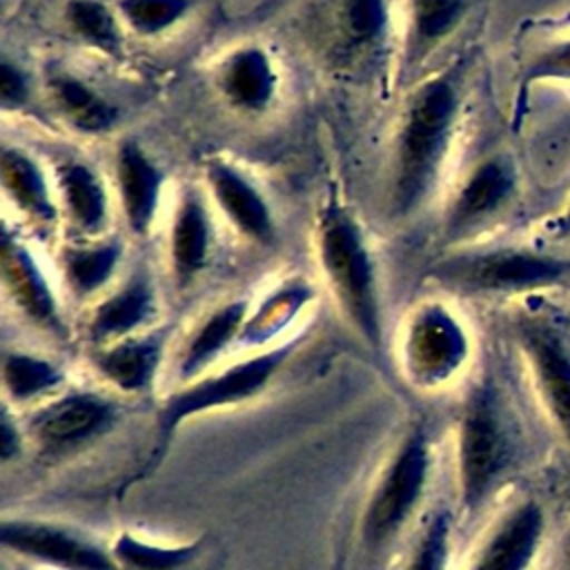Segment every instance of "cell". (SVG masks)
I'll return each instance as SVG.
<instances>
[{"instance_id":"cell-17","label":"cell","mask_w":570,"mask_h":570,"mask_svg":"<svg viewBox=\"0 0 570 570\" xmlns=\"http://www.w3.org/2000/svg\"><path fill=\"white\" fill-rule=\"evenodd\" d=\"M543 528L534 503L519 505L492 534L470 570H525Z\"/></svg>"},{"instance_id":"cell-1","label":"cell","mask_w":570,"mask_h":570,"mask_svg":"<svg viewBox=\"0 0 570 570\" xmlns=\"http://www.w3.org/2000/svg\"><path fill=\"white\" fill-rule=\"evenodd\" d=\"M461 109L459 87L452 78L428 80L412 98L396 145L394 207L412 212L432 189L452 140Z\"/></svg>"},{"instance_id":"cell-12","label":"cell","mask_w":570,"mask_h":570,"mask_svg":"<svg viewBox=\"0 0 570 570\" xmlns=\"http://www.w3.org/2000/svg\"><path fill=\"white\" fill-rule=\"evenodd\" d=\"M0 267L2 278L13 296L16 305L40 327L56 336H65V323L56 303V296L42 276L38 263L31 258L29 249L2 229L0 240Z\"/></svg>"},{"instance_id":"cell-9","label":"cell","mask_w":570,"mask_h":570,"mask_svg":"<svg viewBox=\"0 0 570 570\" xmlns=\"http://www.w3.org/2000/svg\"><path fill=\"white\" fill-rule=\"evenodd\" d=\"M0 539L9 550L62 570H120L116 559L100 546L53 523L7 519L2 521Z\"/></svg>"},{"instance_id":"cell-32","label":"cell","mask_w":570,"mask_h":570,"mask_svg":"<svg viewBox=\"0 0 570 570\" xmlns=\"http://www.w3.org/2000/svg\"><path fill=\"white\" fill-rule=\"evenodd\" d=\"M523 89L534 82L570 85V36L552 40L537 51L523 71Z\"/></svg>"},{"instance_id":"cell-14","label":"cell","mask_w":570,"mask_h":570,"mask_svg":"<svg viewBox=\"0 0 570 570\" xmlns=\"http://www.w3.org/2000/svg\"><path fill=\"white\" fill-rule=\"evenodd\" d=\"M207 180L218 207L236 229L263 245L274 240V220L267 200L236 167L225 163H209Z\"/></svg>"},{"instance_id":"cell-23","label":"cell","mask_w":570,"mask_h":570,"mask_svg":"<svg viewBox=\"0 0 570 570\" xmlns=\"http://www.w3.org/2000/svg\"><path fill=\"white\" fill-rule=\"evenodd\" d=\"M51 91L62 114L80 131H89V134L105 131L118 118L116 109L100 94H96L89 85H85L73 76H56L51 80Z\"/></svg>"},{"instance_id":"cell-19","label":"cell","mask_w":570,"mask_h":570,"mask_svg":"<svg viewBox=\"0 0 570 570\" xmlns=\"http://www.w3.org/2000/svg\"><path fill=\"white\" fill-rule=\"evenodd\" d=\"M163 336H127L96 356L98 370L120 390L140 392L154 381L160 363Z\"/></svg>"},{"instance_id":"cell-24","label":"cell","mask_w":570,"mask_h":570,"mask_svg":"<svg viewBox=\"0 0 570 570\" xmlns=\"http://www.w3.org/2000/svg\"><path fill=\"white\" fill-rule=\"evenodd\" d=\"M120 258L118 243H102L89 247H69L62 256L65 276L69 287L78 296H89L98 292L116 272Z\"/></svg>"},{"instance_id":"cell-27","label":"cell","mask_w":570,"mask_h":570,"mask_svg":"<svg viewBox=\"0 0 570 570\" xmlns=\"http://www.w3.org/2000/svg\"><path fill=\"white\" fill-rule=\"evenodd\" d=\"M67 20L71 29L91 47H98L105 53H120L122 33L114 13L96 0H71L67 4Z\"/></svg>"},{"instance_id":"cell-4","label":"cell","mask_w":570,"mask_h":570,"mask_svg":"<svg viewBox=\"0 0 570 570\" xmlns=\"http://www.w3.org/2000/svg\"><path fill=\"white\" fill-rule=\"evenodd\" d=\"M292 350H294V343H285L276 350H269V352L256 354L247 361H240L218 374L205 376V379L191 383L189 387L171 394L165 401L160 416H158V439H156V448H154L149 465H156L163 459V452H165L174 430L185 419H189L191 414L212 410V407L232 405V403L252 399L269 383L274 372L292 354Z\"/></svg>"},{"instance_id":"cell-7","label":"cell","mask_w":570,"mask_h":570,"mask_svg":"<svg viewBox=\"0 0 570 570\" xmlns=\"http://www.w3.org/2000/svg\"><path fill=\"white\" fill-rule=\"evenodd\" d=\"M519 345L534 372L543 399L570 436V334L552 314H521Z\"/></svg>"},{"instance_id":"cell-30","label":"cell","mask_w":570,"mask_h":570,"mask_svg":"<svg viewBox=\"0 0 570 570\" xmlns=\"http://www.w3.org/2000/svg\"><path fill=\"white\" fill-rule=\"evenodd\" d=\"M191 7V0H120V11L127 24L142 33L154 36L176 24Z\"/></svg>"},{"instance_id":"cell-28","label":"cell","mask_w":570,"mask_h":570,"mask_svg":"<svg viewBox=\"0 0 570 570\" xmlns=\"http://www.w3.org/2000/svg\"><path fill=\"white\" fill-rule=\"evenodd\" d=\"M312 296V292L303 285L296 287H287L283 292H278L274 298H269L267 305L261 307V312L249 318L243 330H240V338L247 343H261L267 336H272L274 332H278L303 305L305 301Z\"/></svg>"},{"instance_id":"cell-34","label":"cell","mask_w":570,"mask_h":570,"mask_svg":"<svg viewBox=\"0 0 570 570\" xmlns=\"http://www.w3.org/2000/svg\"><path fill=\"white\" fill-rule=\"evenodd\" d=\"M29 98V82L27 76L18 65L2 60L0 65V100L7 109H18Z\"/></svg>"},{"instance_id":"cell-26","label":"cell","mask_w":570,"mask_h":570,"mask_svg":"<svg viewBox=\"0 0 570 570\" xmlns=\"http://www.w3.org/2000/svg\"><path fill=\"white\" fill-rule=\"evenodd\" d=\"M465 11L468 0H412V38L416 53L423 56V51L452 33Z\"/></svg>"},{"instance_id":"cell-11","label":"cell","mask_w":570,"mask_h":570,"mask_svg":"<svg viewBox=\"0 0 570 570\" xmlns=\"http://www.w3.org/2000/svg\"><path fill=\"white\" fill-rule=\"evenodd\" d=\"M116 407L96 394H69L33 416L36 439L49 450L82 445L111 428Z\"/></svg>"},{"instance_id":"cell-21","label":"cell","mask_w":570,"mask_h":570,"mask_svg":"<svg viewBox=\"0 0 570 570\" xmlns=\"http://www.w3.org/2000/svg\"><path fill=\"white\" fill-rule=\"evenodd\" d=\"M2 185L9 198L33 220L53 223L56 207L40 167L20 149H4L0 158Z\"/></svg>"},{"instance_id":"cell-13","label":"cell","mask_w":570,"mask_h":570,"mask_svg":"<svg viewBox=\"0 0 570 570\" xmlns=\"http://www.w3.org/2000/svg\"><path fill=\"white\" fill-rule=\"evenodd\" d=\"M116 183L129 229L145 236L158 209L163 171L138 142L125 140L116 151Z\"/></svg>"},{"instance_id":"cell-29","label":"cell","mask_w":570,"mask_h":570,"mask_svg":"<svg viewBox=\"0 0 570 570\" xmlns=\"http://www.w3.org/2000/svg\"><path fill=\"white\" fill-rule=\"evenodd\" d=\"M385 0H343L341 24L352 45H374L387 29Z\"/></svg>"},{"instance_id":"cell-6","label":"cell","mask_w":570,"mask_h":570,"mask_svg":"<svg viewBox=\"0 0 570 570\" xmlns=\"http://www.w3.org/2000/svg\"><path fill=\"white\" fill-rule=\"evenodd\" d=\"M430 470L428 441L423 432H412L399 448L392 465L379 483L363 521L365 539L372 543L392 537L416 508Z\"/></svg>"},{"instance_id":"cell-5","label":"cell","mask_w":570,"mask_h":570,"mask_svg":"<svg viewBox=\"0 0 570 570\" xmlns=\"http://www.w3.org/2000/svg\"><path fill=\"white\" fill-rule=\"evenodd\" d=\"M508 436L494 392L490 387H481L468 403L459 441L461 488L468 508L479 505L490 492L508 461Z\"/></svg>"},{"instance_id":"cell-20","label":"cell","mask_w":570,"mask_h":570,"mask_svg":"<svg viewBox=\"0 0 570 570\" xmlns=\"http://www.w3.org/2000/svg\"><path fill=\"white\" fill-rule=\"evenodd\" d=\"M247 301H234L216 309L191 336L180 361V376L191 379L203 372L236 336L245 325Z\"/></svg>"},{"instance_id":"cell-3","label":"cell","mask_w":570,"mask_h":570,"mask_svg":"<svg viewBox=\"0 0 570 570\" xmlns=\"http://www.w3.org/2000/svg\"><path fill=\"white\" fill-rule=\"evenodd\" d=\"M436 276L474 294H528L570 283V261L528 247H499L452 258Z\"/></svg>"},{"instance_id":"cell-15","label":"cell","mask_w":570,"mask_h":570,"mask_svg":"<svg viewBox=\"0 0 570 570\" xmlns=\"http://www.w3.org/2000/svg\"><path fill=\"white\" fill-rule=\"evenodd\" d=\"M156 312V296L145 272H136L116 294L105 298L89 321V338L98 345L122 341Z\"/></svg>"},{"instance_id":"cell-8","label":"cell","mask_w":570,"mask_h":570,"mask_svg":"<svg viewBox=\"0 0 570 570\" xmlns=\"http://www.w3.org/2000/svg\"><path fill=\"white\" fill-rule=\"evenodd\" d=\"M468 336L461 323L441 305L421 307L407 330L405 365L421 385L448 381L468 358Z\"/></svg>"},{"instance_id":"cell-10","label":"cell","mask_w":570,"mask_h":570,"mask_svg":"<svg viewBox=\"0 0 570 570\" xmlns=\"http://www.w3.org/2000/svg\"><path fill=\"white\" fill-rule=\"evenodd\" d=\"M517 194V169L505 156L481 160L459 187L448 216L445 236H468L497 218Z\"/></svg>"},{"instance_id":"cell-35","label":"cell","mask_w":570,"mask_h":570,"mask_svg":"<svg viewBox=\"0 0 570 570\" xmlns=\"http://www.w3.org/2000/svg\"><path fill=\"white\" fill-rule=\"evenodd\" d=\"M20 448V436L16 432V425L11 423V419L7 416V412H2L0 419V454L7 461L9 456H13Z\"/></svg>"},{"instance_id":"cell-16","label":"cell","mask_w":570,"mask_h":570,"mask_svg":"<svg viewBox=\"0 0 570 570\" xmlns=\"http://www.w3.org/2000/svg\"><path fill=\"white\" fill-rule=\"evenodd\" d=\"M212 245V227L203 198L196 191H185L174 214L169 234V258L174 281L183 287L191 283L207 265Z\"/></svg>"},{"instance_id":"cell-2","label":"cell","mask_w":570,"mask_h":570,"mask_svg":"<svg viewBox=\"0 0 570 570\" xmlns=\"http://www.w3.org/2000/svg\"><path fill=\"white\" fill-rule=\"evenodd\" d=\"M318 252L325 276L352 325L374 347H381V307L374 265L358 223L332 203L318 227Z\"/></svg>"},{"instance_id":"cell-33","label":"cell","mask_w":570,"mask_h":570,"mask_svg":"<svg viewBox=\"0 0 570 570\" xmlns=\"http://www.w3.org/2000/svg\"><path fill=\"white\" fill-rule=\"evenodd\" d=\"M448 534H450V517L441 512L428 523L407 570H445Z\"/></svg>"},{"instance_id":"cell-31","label":"cell","mask_w":570,"mask_h":570,"mask_svg":"<svg viewBox=\"0 0 570 570\" xmlns=\"http://www.w3.org/2000/svg\"><path fill=\"white\" fill-rule=\"evenodd\" d=\"M116 559L134 570H174L191 559L194 548H156L131 534H120L114 546Z\"/></svg>"},{"instance_id":"cell-18","label":"cell","mask_w":570,"mask_h":570,"mask_svg":"<svg viewBox=\"0 0 570 570\" xmlns=\"http://www.w3.org/2000/svg\"><path fill=\"white\" fill-rule=\"evenodd\" d=\"M220 87L227 100L247 111L265 109L276 91V73L258 47L238 49L223 67Z\"/></svg>"},{"instance_id":"cell-36","label":"cell","mask_w":570,"mask_h":570,"mask_svg":"<svg viewBox=\"0 0 570 570\" xmlns=\"http://www.w3.org/2000/svg\"><path fill=\"white\" fill-rule=\"evenodd\" d=\"M550 229H552L557 236H561V238H570V196H568L563 209H561V212L554 216V220L550 223Z\"/></svg>"},{"instance_id":"cell-22","label":"cell","mask_w":570,"mask_h":570,"mask_svg":"<svg viewBox=\"0 0 570 570\" xmlns=\"http://www.w3.org/2000/svg\"><path fill=\"white\" fill-rule=\"evenodd\" d=\"M58 178L71 220L85 232L100 229L107 218V194L96 171L82 163H67Z\"/></svg>"},{"instance_id":"cell-25","label":"cell","mask_w":570,"mask_h":570,"mask_svg":"<svg viewBox=\"0 0 570 570\" xmlns=\"http://www.w3.org/2000/svg\"><path fill=\"white\" fill-rule=\"evenodd\" d=\"M2 379L13 401H29L60 385L62 372L38 356L11 352L2 361Z\"/></svg>"}]
</instances>
